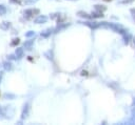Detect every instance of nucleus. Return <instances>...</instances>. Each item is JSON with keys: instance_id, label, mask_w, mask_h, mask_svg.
<instances>
[{"instance_id": "4", "label": "nucleus", "mask_w": 135, "mask_h": 125, "mask_svg": "<svg viewBox=\"0 0 135 125\" xmlns=\"http://www.w3.org/2000/svg\"><path fill=\"white\" fill-rule=\"evenodd\" d=\"M6 13H7V9H6V7H4V5H1V4H0V16L4 15Z\"/></svg>"}, {"instance_id": "13", "label": "nucleus", "mask_w": 135, "mask_h": 125, "mask_svg": "<svg viewBox=\"0 0 135 125\" xmlns=\"http://www.w3.org/2000/svg\"><path fill=\"white\" fill-rule=\"evenodd\" d=\"M106 1H111V0H106Z\"/></svg>"}, {"instance_id": "10", "label": "nucleus", "mask_w": 135, "mask_h": 125, "mask_svg": "<svg viewBox=\"0 0 135 125\" xmlns=\"http://www.w3.org/2000/svg\"><path fill=\"white\" fill-rule=\"evenodd\" d=\"M33 35H34V33H28V34H27L28 37H31V36H33Z\"/></svg>"}, {"instance_id": "9", "label": "nucleus", "mask_w": 135, "mask_h": 125, "mask_svg": "<svg viewBox=\"0 0 135 125\" xmlns=\"http://www.w3.org/2000/svg\"><path fill=\"white\" fill-rule=\"evenodd\" d=\"M4 97H6V98H14V96H13V95H9V94H6V95H4Z\"/></svg>"}, {"instance_id": "12", "label": "nucleus", "mask_w": 135, "mask_h": 125, "mask_svg": "<svg viewBox=\"0 0 135 125\" xmlns=\"http://www.w3.org/2000/svg\"><path fill=\"white\" fill-rule=\"evenodd\" d=\"M1 78H2V74L0 73V81H1Z\"/></svg>"}, {"instance_id": "1", "label": "nucleus", "mask_w": 135, "mask_h": 125, "mask_svg": "<svg viewBox=\"0 0 135 125\" xmlns=\"http://www.w3.org/2000/svg\"><path fill=\"white\" fill-rule=\"evenodd\" d=\"M10 26H11L10 22H7V21H3L2 23H0V29L3 30V31H8L10 29Z\"/></svg>"}, {"instance_id": "6", "label": "nucleus", "mask_w": 135, "mask_h": 125, "mask_svg": "<svg viewBox=\"0 0 135 125\" xmlns=\"http://www.w3.org/2000/svg\"><path fill=\"white\" fill-rule=\"evenodd\" d=\"M32 42H33V41H29V42H27V43L24 44V47H27V48L29 49V48L31 47V45H32Z\"/></svg>"}, {"instance_id": "3", "label": "nucleus", "mask_w": 135, "mask_h": 125, "mask_svg": "<svg viewBox=\"0 0 135 125\" xmlns=\"http://www.w3.org/2000/svg\"><path fill=\"white\" fill-rule=\"evenodd\" d=\"M22 54H23V49H22V48H17V50H16V56H17V58H21V57H22Z\"/></svg>"}, {"instance_id": "2", "label": "nucleus", "mask_w": 135, "mask_h": 125, "mask_svg": "<svg viewBox=\"0 0 135 125\" xmlns=\"http://www.w3.org/2000/svg\"><path fill=\"white\" fill-rule=\"evenodd\" d=\"M45 21H46V17H44V16H38V18L35 19L36 23H41V22H45Z\"/></svg>"}, {"instance_id": "11", "label": "nucleus", "mask_w": 135, "mask_h": 125, "mask_svg": "<svg viewBox=\"0 0 135 125\" xmlns=\"http://www.w3.org/2000/svg\"><path fill=\"white\" fill-rule=\"evenodd\" d=\"M1 116H2V109H1V107H0V118H1Z\"/></svg>"}, {"instance_id": "7", "label": "nucleus", "mask_w": 135, "mask_h": 125, "mask_svg": "<svg viewBox=\"0 0 135 125\" xmlns=\"http://www.w3.org/2000/svg\"><path fill=\"white\" fill-rule=\"evenodd\" d=\"M18 43H19V39L17 38V39H14V41L12 42V45L14 46V45H16V44H18Z\"/></svg>"}, {"instance_id": "5", "label": "nucleus", "mask_w": 135, "mask_h": 125, "mask_svg": "<svg viewBox=\"0 0 135 125\" xmlns=\"http://www.w3.org/2000/svg\"><path fill=\"white\" fill-rule=\"evenodd\" d=\"M12 69V64L10 63V62H6L4 63V70L6 71H10Z\"/></svg>"}, {"instance_id": "8", "label": "nucleus", "mask_w": 135, "mask_h": 125, "mask_svg": "<svg viewBox=\"0 0 135 125\" xmlns=\"http://www.w3.org/2000/svg\"><path fill=\"white\" fill-rule=\"evenodd\" d=\"M35 1H37V0H25V3H28V4H32V3H34Z\"/></svg>"}]
</instances>
